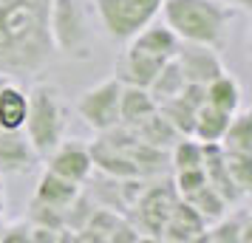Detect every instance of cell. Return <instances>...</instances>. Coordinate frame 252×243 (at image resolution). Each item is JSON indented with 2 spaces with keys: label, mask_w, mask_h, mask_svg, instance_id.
I'll list each match as a JSON object with an SVG mask.
<instances>
[{
  "label": "cell",
  "mask_w": 252,
  "mask_h": 243,
  "mask_svg": "<svg viewBox=\"0 0 252 243\" xmlns=\"http://www.w3.org/2000/svg\"><path fill=\"white\" fill-rule=\"evenodd\" d=\"M51 0H0V77L40 74L54 59Z\"/></svg>",
  "instance_id": "1"
},
{
  "label": "cell",
  "mask_w": 252,
  "mask_h": 243,
  "mask_svg": "<svg viewBox=\"0 0 252 243\" xmlns=\"http://www.w3.org/2000/svg\"><path fill=\"white\" fill-rule=\"evenodd\" d=\"M159 14L182 43L221 48L235 20V6L224 0H161Z\"/></svg>",
  "instance_id": "2"
},
{
  "label": "cell",
  "mask_w": 252,
  "mask_h": 243,
  "mask_svg": "<svg viewBox=\"0 0 252 243\" xmlns=\"http://www.w3.org/2000/svg\"><path fill=\"white\" fill-rule=\"evenodd\" d=\"M65 99L54 82H34L29 88V110H26L23 133L34 153L43 159L54 150L60 139H65Z\"/></svg>",
  "instance_id": "3"
},
{
  "label": "cell",
  "mask_w": 252,
  "mask_h": 243,
  "mask_svg": "<svg viewBox=\"0 0 252 243\" xmlns=\"http://www.w3.org/2000/svg\"><path fill=\"white\" fill-rule=\"evenodd\" d=\"M48 34H51L54 54H63L68 59H91V3L88 0H51Z\"/></svg>",
  "instance_id": "4"
},
{
  "label": "cell",
  "mask_w": 252,
  "mask_h": 243,
  "mask_svg": "<svg viewBox=\"0 0 252 243\" xmlns=\"http://www.w3.org/2000/svg\"><path fill=\"white\" fill-rule=\"evenodd\" d=\"M94 12L114 43H127L161 12V0H94Z\"/></svg>",
  "instance_id": "5"
},
{
  "label": "cell",
  "mask_w": 252,
  "mask_h": 243,
  "mask_svg": "<svg viewBox=\"0 0 252 243\" xmlns=\"http://www.w3.org/2000/svg\"><path fill=\"white\" fill-rule=\"evenodd\" d=\"M176 201H179V192H176L173 181L161 175V181H156V184H145L142 195L136 198V204L127 212V218L133 220V226L139 232H145V238L159 241L164 220L170 215V209L176 207Z\"/></svg>",
  "instance_id": "6"
},
{
  "label": "cell",
  "mask_w": 252,
  "mask_h": 243,
  "mask_svg": "<svg viewBox=\"0 0 252 243\" xmlns=\"http://www.w3.org/2000/svg\"><path fill=\"white\" fill-rule=\"evenodd\" d=\"M119 96H122V82L119 77H108L105 82L94 85L80 93L77 99V113L91 130H102L119 125Z\"/></svg>",
  "instance_id": "7"
},
{
  "label": "cell",
  "mask_w": 252,
  "mask_h": 243,
  "mask_svg": "<svg viewBox=\"0 0 252 243\" xmlns=\"http://www.w3.org/2000/svg\"><path fill=\"white\" fill-rule=\"evenodd\" d=\"M43 162H46V170L63 175V178H71L77 184H85L88 175L94 173L91 150L80 139H60L57 147L43 156Z\"/></svg>",
  "instance_id": "8"
},
{
  "label": "cell",
  "mask_w": 252,
  "mask_h": 243,
  "mask_svg": "<svg viewBox=\"0 0 252 243\" xmlns=\"http://www.w3.org/2000/svg\"><path fill=\"white\" fill-rule=\"evenodd\" d=\"M173 59L179 62L184 82H193V85H207L210 80H216L218 74L227 71L218 57V48L198 46V43H182Z\"/></svg>",
  "instance_id": "9"
},
{
  "label": "cell",
  "mask_w": 252,
  "mask_h": 243,
  "mask_svg": "<svg viewBox=\"0 0 252 243\" xmlns=\"http://www.w3.org/2000/svg\"><path fill=\"white\" fill-rule=\"evenodd\" d=\"M40 156L23 130H0V175H29Z\"/></svg>",
  "instance_id": "10"
},
{
  "label": "cell",
  "mask_w": 252,
  "mask_h": 243,
  "mask_svg": "<svg viewBox=\"0 0 252 243\" xmlns=\"http://www.w3.org/2000/svg\"><path fill=\"white\" fill-rule=\"evenodd\" d=\"M207 229V220L195 212L184 198L176 201V207L170 209V215L164 220V229H161L159 241L167 243H195L201 238V232Z\"/></svg>",
  "instance_id": "11"
},
{
  "label": "cell",
  "mask_w": 252,
  "mask_h": 243,
  "mask_svg": "<svg viewBox=\"0 0 252 243\" xmlns=\"http://www.w3.org/2000/svg\"><path fill=\"white\" fill-rule=\"evenodd\" d=\"M164 62H167V59L153 57V54H148V51H139V48L127 46L125 54H122V59H119L116 77H119L122 85H139V88H148Z\"/></svg>",
  "instance_id": "12"
},
{
  "label": "cell",
  "mask_w": 252,
  "mask_h": 243,
  "mask_svg": "<svg viewBox=\"0 0 252 243\" xmlns=\"http://www.w3.org/2000/svg\"><path fill=\"white\" fill-rule=\"evenodd\" d=\"M82 192V184L71 181V178H63V175L51 173V170H43L40 178H37V189H34V201L46 204V207L54 209H65L77 201V195Z\"/></svg>",
  "instance_id": "13"
},
{
  "label": "cell",
  "mask_w": 252,
  "mask_h": 243,
  "mask_svg": "<svg viewBox=\"0 0 252 243\" xmlns=\"http://www.w3.org/2000/svg\"><path fill=\"white\" fill-rule=\"evenodd\" d=\"M201 167H204L207 184L213 187L216 192H221V198L227 201L229 207H235L241 198H244V192L235 187V181H232V178H229V173H227V164H224V150H221V144H204V162H201Z\"/></svg>",
  "instance_id": "14"
},
{
  "label": "cell",
  "mask_w": 252,
  "mask_h": 243,
  "mask_svg": "<svg viewBox=\"0 0 252 243\" xmlns=\"http://www.w3.org/2000/svg\"><path fill=\"white\" fill-rule=\"evenodd\" d=\"M127 46L139 48V51H148V54H153V57L173 59L176 51H179V46H182V40L176 37V31H173L167 23H156V20H153V23H148L139 34L130 37Z\"/></svg>",
  "instance_id": "15"
},
{
  "label": "cell",
  "mask_w": 252,
  "mask_h": 243,
  "mask_svg": "<svg viewBox=\"0 0 252 243\" xmlns=\"http://www.w3.org/2000/svg\"><path fill=\"white\" fill-rule=\"evenodd\" d=\"M26 110H29V93L14 80H0V130H23Z\"/></svg>",
  "instance_id": "16"
},
{
  "label": "cell",
  "mask_w": 252,
  "mask_h": 243,
  "mask_svg": "<svg viewBox=\"0 0 252 243\" xmlns=\"http://www.w3.org/2000/svg\"><path fill=\"white\" fill-rule=\"evenodd\" d=\"M88 150H91L94 170H99L105 175H114V178H142L136 173V164L130 162V156L125 150H116V147H111L102 139L88 144Z\"/></svg>",
  "instance_id": "17"
},
{
  "label": "cell",
  "mask_w": 252,
  "mask_h": 243,
  "mask_svg": "<svg viewBox=\"0 0 252 243\" xmlns=\"http://www.w3.org/2000/svg\"><path fill=\"white\" fill-rule=\"evenodd\" d=\"M252 218L250 212H238V215H221L218 220L207 223V229L201 232L198 241H210V243H247L252 241Z\"/></svg>",
  "instance_id": "18"
},
{
  "label": "cell",
  "mask_w": 252,
  "mask_h": 243,
  "mask_svg": "<svg viewBox=\"0 0 252 243\" xmlns=\"http://www.w3.org/2000/svg\"><path fill=\"white\" fill-rule=\"evenodd\" d=\"M156 99L150 96L148 88L139 85H122V96H119V122L127 128H136L139 122H145L150 113H156Z\"/></svg>",
  "instance_id": "19"
},
{
  "label": "cell",
  "mask_w": 252,
  "mask_h": 243,
  "mask_svg": "<svg viewBox=\"0 0 252 243\" xmlns=\"http://www.w3.org/2000/svg\"><path fill=\"white\" fill-rule=\"evenodd\" d=\"M204 99L207 105H213L224 113H235L241 108V82L229 71H224L204 85Z\"/></svg>",
  "instance_id": "20"
},
{
  "label": "cell",
  "mask_w": 252,
  "mask_h": 243,
  "mask_svg": "<svg viewBox=\"0 0 252 243\" xmlns=\"http://www.w3.org/2000/svg\"><path fill=\"white\" fill-rule=\"evenodd\" d=\"M229 119H232V113H224V110H218V108L204 102L195 110L193 136L201 144H218L221 136H224V130H227V125H229Z\"/></svg>",
  "instance_id": "21"
},
{
  "label": "cell",
  "mask_w": 252,
  "mask_h": 243,
  "mask_svg": "<svg viewBox=\"0 0 252 243\" xmlns=\"http://www.w3.org/2000/svg\"><path fill=\"white\" fill-rule=\"evenodd\" d=\"M133 130H136L139 141L153 144V147H159V150H170L173 141L179 139V130L173 128L170 122L159 113V108H156V113H150L145 122H139Z\"/></svg>",
  "instance_id": "22"
},
{
  "label": "cell",
  "mask_w": 252,
  "mask_h": 243,
  "mask_svg": "<svg viewBox=\"0 0 252 243\" xmlns=\"http://www.w3.org/2000/svg\"><path fill=\"white\" fill-rule=\"evenodd\" d=\"M224 150H235V153H252V110H235L229 119L224 136L218 141Z\"/></svg>",
  "instance_id": "23"
},
{
  "label": "cell",
  "mask_w": 252,
  "mask_h": 243,
  "mask_svg": "<svg viewBox=\"0 0 252 243\" xmlns=\"http://www.w3.org/2000/svg\"><path fill=\"white\" fill-rule=\"evenodd\" d=\"M184 85L187 82H184V74L179 68V62L176 59H167L159 68V74L153 77V82L148 85V91L156 99V105H161V102H167V99H173V96H179Z\"/></svg>",
  "instance_id": "24"
},
{
  "label": "cell",
  "mask_w": 252,
  "mask_h": 243,
  "mask_svg": "<svg viewBox=\"0 0 252 243\" xmlns=\"http://www.w3.org/2000/svg\"><path fill=\"white\" fill-rule=\"evenodd\" d=\"M127 156H130V162L136 164V173L142 178H148V175H164V170H167V150H159V147L145 144V141H139V139L127 147Z\"/></svg>",
  "instance_id": "25"
},
{
  "label": "cell",
  "mask_w": 252,
  "mask_h": 243,
  "mask_svg": "<svg viewBox=\"0 0 252 243\" xmlns=\"http://www.w3.org/2000/svg\"><path fill=\"white\" fill-rule=\"evenodd\" d=\"M184 201H187V204H190V207H193L195 212L207 220V223H213V220H218L221 215H227V209H229V204L221 198V192H216L210 184L198 187V189L190 192Z\"/></svg>",
  "instance_id": "26"
},
{
  "label": "cell",
  "mask_w": 252,
  "mask_h": 243,
  "mask_svg": "<svg viewBox=\"0 0 252 243\" xmlns=\"http://www.w3.org/2000/svg\"><path fill=\"white\" fill-rule=\"evenodd\" d=\"M173 170H184V167H201L204 162V144L195 136H179L173 141V147L167 150Z\"/></svg>",
  "instance_id": "27"
},
{
  "label": "cell",
  "mask_w": 252,
  "mask_h": 243,
  "mask_svg": "<svg viewBox=\"0 0 252 243\" xmlns=\"http://www.w3.org/2000/svg\"><path fill=\"white\" fill-rule=\"evenodd\" d=\"M159 113L170 122L173 128L179 130V136H193V125H195V108L190 102H184L182 96H173L167 102L159 105Z\"/></svg>",
  "instance_id": "28"
},
{
  "label": "cell",
  "mask_w": 252,
  "mask_h": 243,
  "mask_svg": "<svg viewBox=\"0 0 252 243\" xmlns=\"http://www.w3.org/2000/svg\"><path fill=\"white\" fill-rule=\"evenodd\" d=\"M224 164H227V173L235 181V187H238L244 195H250V189H252V153L224 150Z\"/></svg>",
  "instance_id": "29"
},
{
  "label": "cell",
  "mask_w": 252,
  "mask_h": 243,
  "mask_svg": "<svg viewBox=\"0 0 252 243\" xmlns=\"http://www.w3.org/2000/svg\"><path fill=\"white\" fill-rule=\"evenodd\" d=\"M29 223L34 226H51V229H65V212L63 209H54V207H46L32 198L29 204Z\"/></svg>",
  "instance_id": "30"
},
{
  "label": "cell",
  "mask_w": 252,
  "mask_h": 243,
  "mask_svg": "<svg viewBox=\"0 0 252 243\" xmlns=\"http://www.w3.org/2000/svg\"><path fill=\"white\" fill-rule=\"evenodd\" d=\"M173 187L179 198H187L190 192H195L198 187L207 184V175H204V167H184V170H173Z\"/></svg>",
  "instance_id": "31"
},
{
  "label": "cell",
  "mask_w": 252,
  "mask_h": 243,
  "mask_svg": "<svg viewBox=\"0 0 252 243\" xmlns=\"http://www.w3.org/2000/svg\"><path fill=\"white\" fill-rule=\"evenodd\" d=\"M29 235H32V223L14 220V223L0 229V243H29Z\"/></svg>",
  "instance_id": "32"
},
{
  "label": "cell",
  "mask_w": 252,
  "mask_h": 243,
  "mask_svg": "<svg viewBox=\"0 0 252 243\" xmlns=\"http://www.w3.org/2000/svg\"><path fill=\"white\" fill-rule=\"evenodd\" d=\"M229 6H235V9H241V12H250L252 0H229Z\"/></svg>",
  "instance_id": "33"
},
{
  "label": "cell",
  "mask_w": 252,
  "mask_h": 243,
  "mask_svg": "<svg viewBox=\"0 0 252 243\" xmlns=\"http://www.w3.org/2000/svg\"><path fill=\"white\" fill-rule=\"evenodd\" d=\"M3 209H6V192H3V181H0V215H3Z\"/></svg>",
  "instance_id": "34"
},
{
  "label": "cell",
  "mask_w": 252,
  "mask_h": 243,
  "mask_svg": "<svg viewBox=\"0 0 252 243\" xmlns=\"http://www.w3.org/2000/svg\"><path fill=\"white\" fill-rule=\"evenodd\" d=\"M224 3H229V0H224Z\"/></svg>",
  "instance_id": "35"
}]
</instances>
